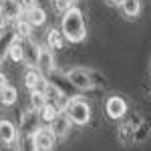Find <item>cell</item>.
<instances>
[{"instance_id": "15", "label": "cell", "mask_w": 151, "mask_h": 151, "mask_svg": "<svg viewBox=\"0 0 151 151\" xmlns=\"http://www.w3.org/2000/svg\"><path fill=\"white\" fill-rule=\"evenodd\" d=\"M22 16L30 22L32 28H35V26H42V24L47 22V10H45L40 4H38L36 8H32V10H28L26 14H22Z\"/></svg>"}, {"instance_id": "26", "label": "cell", "mask_w": 151, "mask_h": 151, "mask_svg": "<svg viewBox=\"0 0 151 151\" xmlns=\"http://www.w3.org/2000/svg\"><path fill=\"white\" fill-rule=\"evenodd\" d=\"M103 2L107 6H119V4H121V0H103Z\"/></svg>"}, {"instance_id": "8", "label": "cell", "mask_w": 151, "mask_h": 151, "mask_svg": "<svg viewBox=\"0 0 151 151\" xmlns=\"http://www.w3.org/2000/svg\"><path fill=\"white\" fill-rule=\"evenodd\" d=\"M38 73H42L45 77H48L52 70L57 69V63H55V55L52 50L47 47H38V58H36V67Z\"/></svg>"}, {"instance_id": "3", "label": "cell", "mask_w": 151, "mask_h": 151, "mask_svg": "<svg viewBox=\"0 0 151 151\" xmlns=\"http://www.w3.org/2000/svg\"><path fill=\"white\" fill-rule=\"evenodd\" d=\"M65 113L67 117L70 119V123H75V125H87L89 121H91V105L87 103L83 97H70L67 107H65Z\"/></svg>"}, {"instance_id": "10", "label": "cell", "mask_w": 151, "mask_h": 151, "mask_svg": "<svg viewBox=\"0 0 151 151\" xmlns=\"http://www.w3.org/2000/svg\"><path fill=\"white\" fill-rule=\"evenodd\" d=\"M0 141L4 145H16L18 141V129L8 119H0Z\"/></svg>"}, {"instance_id": "22", "label": "cell", "mask_w": 151, "mask_h": 151, "mask_svg": "<svg viewBox=\"0 0 151 151\" xmlns=\"http://www.w3.org/2000/svg\"><path fill=\"white\" fill-rule=\"evenodd\" d=\"M50 4L57 12H67L73 6V2H69V0H50Z\"/></svg>"}, {"instance_id": "2", "label": "cell", "mask_w": 151, "mask_h": 151, "mask_svg": "<svg viewBox=\"0 0 151 151\" xmlns=\"http://www.w3.org/2000/svg\"><path fill=\"white\" fill-rule=\"evenodd\" d=\"M65 75L77 91H93V89H99L105 85L103 75L97 73L95 69H89V67H75Z\"/></svg>"}, {"instance_id": "13", "label": "cell", "mask_w": 151, "mask_h": 151, "mask_svg": "<svg viewBox=\"0 0 151 151\" xmlns=\"http://www.w3.org/2000/svg\"><path fill=\"white\" fill-rule=\"evenodd\" d=\"M0 14H2V16H4L10 24L22 16L20 6H18V2H16V0H2V2H0Z\"/></svg>"}, {"instance_id": "6", "label": "cell", "mask_w": 151, "mask_h": 151, "mask_svg": "<svg viewBox=\"0 0 151 151\" xmlns=\"http://www.w3.org/2000/svg\"><path fill=\"white\" fill-rule=\"evenodd\" d=\"M40 127V119H38V111L28 109L20 115V135L22 137H32L36 129Z\"/></svg>"}, {"instance_id": "5", "label": "cell", "mask_w": 151, "mask_h": 151, "mask_svg": "<svg viewBox=\"0 0 151 151\" xmlns=\"http://www.w3.org/2000/svg\"><path fill=\"white\" fill-rule=\"evenodd\" d=\"M24 85L30 93H45L48 89V81L42 73H38L36 69H28L24 73Z\"/></svg>"}, {"instance_id": "19", "label": "cell", "mask_w": 151, "mask_h": 151, "mask_svg": "<svg viewBox=\"0 0 151 151\" xmlns=\"http://www.w3.org/2000/svg\"><path fill=\"white\" fill-rule=\"evenodd\" d=\"M58 113H60L58 109H55L52 105H48V103H47L45 107H40V109H38V119H40V123H45V125H50V121H52V119H55Z\"/></svg>"}, {"instance_id": "12", "label": "cell", "mask_w": 151, "mask_h": 151, "mask_svg": "<svg viewBox=\"0 0 151 151\" xmlns=\"http://www.w3.org/2000/svg\"><path fill=\"white\" fill-rule=\"evenodd\" d=\"M16 40V32L12 30V26H6L4 30H0V67L4 65V60L8 57V48Z\"/></svg>"}, {"instance_id": "18", "label": "cell", "mask_w": 151, "mask_h": 151, "mask_svg": "<svg viewBox=\"0 0 151 151\" xmlns=\"http://www.w3.org/2000/svg\"><path fill=\"white\" fill-rule=\"evenodd\" d=\"M119 6H121V10H123L125 16L135 18V16H139V12H141V0H121Z\"/></svg>"}, {"instance_id": "20", "label": "cell", "mask_w": 151, "mask_h": 151, "mask_svg": "<svg viewBox=\"0 0 151 151\" xmlns=\"http://www.w3.org/2000/svg\"><path fill=\"white\" fill-rule=\"evenodd\" d=\"M6 58L12 60L14 65H20V63H22V47H20V40H18V38L10 45V48H8V57Z\"/></svg>"}, {"instance_id": "14", "label": "cell", "mask_w": 151, "mask_h": 151, "mask_svg": "<svg viewBox=\"0 0 151 151\" xmlns=\"http://www.w3.org/2000/svg\"><path fill=\"white\" fill-rule=\"evenodd\" d=\"M65 45H67V40H65L63 32L58 28H48L47 30V48L60 50V48H65Z\"/></svg>"}, {"instance_id": "27", "label": "cell", "mask_w": 151, "mask_h": 151, "mask_svg": "<svg viewBox=\"0 0 151 151\" xmlns=\"http://www.w3.org/2000/svg\"><path fill=\"white\" fill-rule=\"evenodd\" d=\"M69 2H75V0H69Z\"/></svg>"}, {"instance_id": "23", "label": "cell", "mask_w": 151, "mask_h": 151, "mask_svg": "<svg viewBox=\"0 0 151 151\" xmlns=\"http://www.w3.org/2000/svg\"><path fill=\"white\" fill-rule=\"evenodd\" d=\"M16 2H18V6H20V12H22V14H26L28 10H32V8L38 6V0H16Z\"/></svg>"}, {"instance_id": "28", "label": "cell", "mask_w": 151, "mask_h": 151, "mask_svg": "<svg viewBox=\"0 0 151 151\" xmlns=\"http://www.w3.org/2000/svg\"><path fill=\"white\" fill-rule=\"evenodd\" d=\"M0 2H2V0H0Z\"/></svg>"}, {"instance_id": "21", "label": "cell", "mask_w": 151, "mask_h": 151, "mask_svg": "<svg viewBox=\"0 0 151 151\" xmlns=\"http://www.w3.org/2000/svg\"><path fill=\"white\" fill-rule=\"evenodd\" d=\"M45 105H47V97H45V93H30V109L38 111V109L45 107Z\"/></svg>"}, {"instance_id": "7", "label": "cell", "mask_w": 151, "mask_h": 151, "mask_svg": "<svg viewBox=\"0 0 151 151\" xmlns=\"http://www.w3.org/2000/svg\"><path fill=\"white\" fill-rule=\"evenodd\" d=\"M105 113L109 119H123L127 113V101L121 95H111L105 103Z\"/></svg>"}, {"instance_id": "16", "label": "cell", "mask_w": 151, "mask_h": 151, "mask_svg": "<svg viewBox=\"0 0 151 151\" xmlns=\"http://www.w3.org/2000/svg\"><path fill=\"white\" fill-rule=\"evenodd\" d=\"M10 26H12V30L16 32V38H28V36H32V26H30V22L24 16H20L18 20H14Z\"/></svg>"}, {"instance_id": "9", "label": "cell", "mask_w": 151, "mask_h": 151, "mask_svg": "<svg viewBox=\"0 0 151 151\" xmlns=\"http://www.w3.org/2000/svg\"><path fill=\"white\" fill-rule=\"evenodd\" d=\"M18 40H20V47H22V63L28 69H35L36 58H38V45L32 40V36H28V38H18Z\"/></svg>"}, {"instance_id": "11", "label": "cell", "mask_w": 151, "mask_h": 151, "mask_svg": "<svg viewBox=\"0 0 151 151\" xmlns=\"http://www.w3.org/2000/svg\"><path fill=\"white\" fill-rule=\"evenodd\" d=\"M48 127H50V131L55 133V137H65V135L70 131V119L67 117L65 111H60V113L50 121Z\"/></svg>"}, {"instance_id": "25", "label": "cell", "mask_w": 151, "mask_h": 151, "mask_svg": "<svg viewBox=\"0 0 151 151\" xmlns=\"http://www.w3.org/2000/svg\"><path fill=\"white\" fill-rule=\"evenodd\" d=\"M6 26H10V22H8V20H6V18H4V16L0 14V30H4Z\"/></svg>"}, {"instance_id": "17", "label": "cell", "mask_w": 151, "mask_h": 151, "mask_svg": "<svg viewBox=\"0 0 151 151\" xmlns=\"http://www.w3.org/2000/svg\"><path fill=\"white\" fill-rule=\"evenodd\" d=\"M16 101H18V89L16 87H12L10 83H8L6 87L0 89V103L2 105L8 107V105H14Z\"/></svg>"}, {"instance_id": "4", "label": "cell", "mask_w": 151, "mask_h": 151, "mask_svg": "<svg viewBox=\"0 0 151 151\" xmlns=\"http://www.w3.org/2000/svg\"><path fill=\"white\" fill-rule=\"evenodd\" d=\"M32 143H35L36 151H52L55 143H57V137H55V133L50 131V127L45 125V127L36 129V133L32 135Z\"/></svg>"}, {"instance_id": "24", "label": "cell", "mask_w": 151, "mask_h": 151, "mask_svg": "<svg viewBox=\"0 0 151 151\" xmlns=\"http://www.w3.org/2000/svg\"><path fill=\"white\" fill-rule=\"evenodd\" d=\"M6 85H8V77H6V73H4V70L0 69V89H2V87H6Z\"/></svg>"}, {"instance_id": "1", "label": "cell", "mask_w": 151, "mask_h": 151, "mask_svg": "<svg viewBox=\"0 0 151 151\" xmlns=\"http://www.w3.org/2000/svg\"><path fill=\"white\" fill-rule=\"evenodd\" d=\"M60 32L65 36V40L73 45H79L87 38V24H85V16H83L81 8L70 6L67 12H63Z\"/></svg>"}]
</instances>
